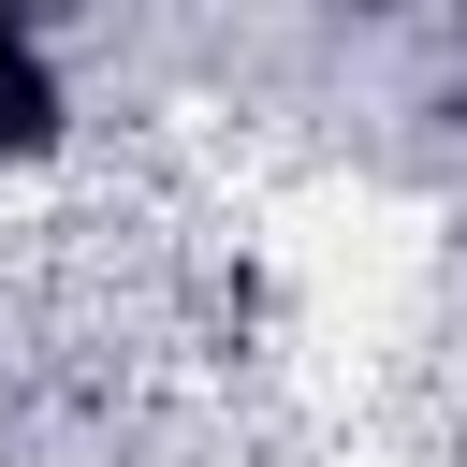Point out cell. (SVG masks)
Instances as JSON below:
<instances>
[{"mask_svg":"<svg viewBox=\"0 0 467 467\" xmlns=\"http://www.w3.org/2000/svg\"><path fill=\"white\" fill-rule=\"evenodd\" d=\"M452 44H467V0H452Z\"/></svg>","mask_w":467,"mask_h":467,"instance_id":"cell-1","label":"cell"}]
</instances>
